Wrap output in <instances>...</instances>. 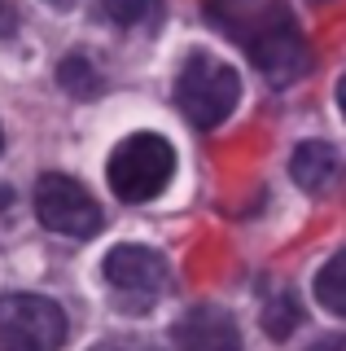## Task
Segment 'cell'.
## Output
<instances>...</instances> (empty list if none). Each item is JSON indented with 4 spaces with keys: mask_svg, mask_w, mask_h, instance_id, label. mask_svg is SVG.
<instances>
[{
    "mask_svg": "<svg viewBox=\"0 0 346 351\" xmlns=\"http://www.w3.org/2000/svg\"><path fill=\"white\" fill-rule=\"evenodd\" d=\"M316 299H320V307H329V312L346 316V250H338V255H333V259L320 268V277H316Z\"/></svg>",
    "mask_w": 346,
    "mask_h": 351,
    "instance_id": "9",
    "label": "cell"
},
{
    "mask_svg": "<svg viewBox=\"0 0 346 351\" xmlns=\"http://www.w3.org/2000/svg\"><path fill=\"white\" fill-rule=\"evenodd\" d=\"M180 351H241V334H237L232 316L224 307L198 303L193 312H185V321L171 329Z\"/></svg>",
    "mask_w": 346,
    "mask_h": 351,
    "instance_id": "7",
    "label": "cell"
},
{
    "mask_svg": "<svg viewBox=\"0 0 346 351\" xmlns=\"http://www.w3.org/2000/svg\"><path fill=\"white\" fill-rule=\"evenodd\" d=\"M57 80H62V88H66L70 97H83V101L101 93V75H96V66L88 58H66L57 66Z\"/></svg>",
    "mask_w": 346,
    "mask_h": 351,
    "instance_id": "11",
    "label": "cell"
},
{
    "mask_svg": "<svg viewBox=\"0 0 346 351\" xmlns=\"http://www.w3.org/2000/svg\"><path fill=\"white\" fill-rule=\"evenodd\" d=\"M171 171H176V149L167 145V136L158 132H136V136L118 141L110 154V189L123 202H149L167 189Z\"/></svg>",
    "mask_w": 346,
    "mask_h": 351,
    "instance_id": "2",
    "label": "cell"
},
{
    "mask_svg": "<svg viewBox=\"0 0 346 351\" xmlns=\"http://www.w3.org/2000/svg\"><path fill=\"white\" fill-rule=\"evenodd\" d=\"M207 18L219 31H228L272 84H289L307 75V36L280 0H211Z\"/></svg>",
    "mask_w": 346,
    "mask_h": 351,
    "instance_id": "1",
    "label": "cell"
},
{
    "mask_svg": "<svg viewBox=\"0 0 346 351\" xmlns=\"http://www.w3.org/2000/svg\"><path fill=\"white\" fill-rule=\"evenodd\" d=\"M49 5H57V9H70V5H75V0H49Z\"/></svg>",
    "mask_w": 346,
    "mask_h": 351,
    "instance_id": "17",
    "label": "cell"
},
{
    "mask_svg": "<svg viewBox=\"0 0 346 351\" xmlns=\"http://www.w3.org/2000/svg\"><path fill=\"white\" fill-rule=\"evenodd\" d=\"M338 106H342V114H346V75H342V84H338Z\"/></svg>",
    "mask_w": 346,
    "mask_h": 351,
    "instance_id": "15",
    "label": "cell"
},
{
    "mask_svg": "<svg viewBox=\"0 0 346 351\" xmlns=\"http://www.w3.org/2000/svg\"><path fill=\"white\" fill-rule=\"evenodd\" d=\"M105 285L114 290L118 307L145 312V307L158 303L162 285H167V263L145 246H114L105 255Z\"/></svg>",
    "mask_w": 346,
    "mask_h": 351,
    "instance_id": "6",
    "label": "cell"
},
{
    "mask_svg": "<svg viewBox=\"0 0 346 351\" xmlns=\"http://www.w3.org/2000/svg\"><path fill=\"white\" fill-rule=\"evenodd\" d=\"M237 97H241V80L228 62L211 58V53H193L176 80V101L185 110L193 128H215L232 114Z\"/></svg>",
    "mask_w": 346,
    "mask_h": 351,
    "instance_id": "3",
    "label": "cell"
},
{
    "mask_svg": "<svg viewBox=\"0 0 346 351\" xmlns=\"http://www.w3.org/2000/svg\"><path fill=\"white\" fill-rule=\"evenodd\" d=\"M311 351H346V334H338V338H324V343H316Z\"/></svg>",
    "mask_w": 346,
    "mask_h": 351,
    "instance_id": "14",
    "label": "cell"
},
{
    "mask_svg": "<svg viewBox=\"0 0 346 351\" xmlns=\"http://www.w3.org/2000/svg\"><path fill=\"white\" fill-rule=\"evenodd\" d=\"M66 343V316L44 294L0 299V351H57Z\"/></svg>",
    "mask_w": 346,
    "mask_h": 351,
    "instance_id": "4",
    "label": "cell"
},
{
    "mask_svg": "<svg viewBox=\"0 0 346 351\" xmlns=\"http://www.w3.org/2000/svg\"><path fill=\"white\" fill-rule=\"evenodd\" d=\"M92 351H127L123 343H101V347H92Z\"/></svg>",
    "mask_w": 346,
    "mask_h": 351,
    "instance_id": "16",
    "label": "cell"
},
{
    "mask_svg": "<svg viewBox=\"0 0 346 351\" xmlns=\"http://www.w3.org/2000/svg\"><path fill=\"white\" fill-rule=\"evenodd\" d=\"M14 31H18V14L9 0H0V36H14Z\"/></svg>",
    "mask_w": 346,
    "mask_h": 351,
    "instance_id": "13",
    "label": "cell"
},
{
    "mask_svg": "<svg viewBox=\"0 0 346 351\" xmlns=\"http://www.w3.org/2000/svg\"><path fill=\"white\" fill-rule=\"evenodd\" d=\"M289 171H294V180L302 184V189H329L333 180H338L342 162L338 154H333V145H324V141H307V145L294 149V162H289Z\"/></svg>",
    "mask_w": 346,
    "mask_h": 351,
    "instance_id": "8",
    "label": "cell"
},
{
    "mask_svg": "<svg viewBox=\"0 0 346 351\" xmlns=\"http://www.w3.org/2000/svg\"><path fill=\"white\" fill-rule=\"evenodd\" d=\"M96 14L114 27H140L158 18V0H96Z\"/></svg>",
    "mask_w": 346,
    "mask_h": 351,
    "instance_id": "10",
    "label": "cell"
},
{
    "mask_svg": "<svg viewBox=\"0 0 346 351\" xmlns=\"http://www.w3.org/2000/svg\"><path fill=\"white\" fill-rule=\"evenodd\" d=\"M0 145H5V141H0Z\"/></svg>",
    "mask_w": 346,
    "mask_h": 351,
    "instance_id": "18",
    "label": "cell"
},
{
    "mask_svg": "<svg viewBox=\"0 0 346 351\" xmlns=\"http://www.w3.org/2000/svg\"><path fill=\"white\" fill-rule=\"evenodd\" d=\"M36 215H40L44 228H53V233H62V237H92L96 228H101V211H96L92 193L83 189L79 180L62 176V171L40 176Z\"/></svg>",
    "mask_w": 346,
    "mask_h": 351,
    "instance_id": "5",
    "label": "cell"
},
{
    "mask_svg": "<svg viewBox=\"0 0 346 351\" xmlns=\"http://www.w3.org/2000/svg\"><path fill=\"white\" fill-rule=\"evenodd\" d=\"M263 329L267 338H289L298 329V303L289 294H272V303L263 307Z\"/></svg>",
    "mask_w": 346,
    "mask_h": 351,
    "instance_id": "12",
    "label": "cell"
}]
</instances>
